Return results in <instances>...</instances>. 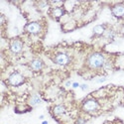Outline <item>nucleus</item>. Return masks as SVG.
<instances>
[{
  "label": "nucleus",
  "mask_w": 124,
  "mask_h": 124,
  "mask_svg": "<svg viewBox=\"0 0 124 124\" xmlns=\"http://www.w3.org/2000/svg\"><path fill=\"white\" fill-rule=\"evenodd\" d=\"M79 87H80L82 90H86L88 86H87V85H79Z\"/></svg>",
  "instance_id": "15"
},
{
  "label": "nucleus",
  "mask_w": 124,
  "mask_h": 124,
  "mask_svg": "<svg viewBox=\"0 0 124 124\" xmlns=\"http://www.w3.org/2000/svg\"><path fill=\"white\" fill-rule=\"evenodd\" d=\"M66 85H67V86L70 85V81H68V82H67V84H66Z\"/></svg>",
  "instance_id": "19"
},
{
  "label": "nucleus",
  "mask_w": 124,
  "mask_h": 124,
  "mask_svg": "<svg viewBox=\"0 0 124 124\" xmlns=\"http://www.w3.org/2000/svg\"><path fill=\"white\" fill-rule=\"evenodd\" d=\"M41 102H42V100H41L40 96L37 95V94H34L32 97H31V99H30V104L32 106H36V105L40 104Z\"/></svg>",
  "instance_id": "12"
},
{
  "label": "nucleus",
  "mask_w": 124,
  "mask_h": 124,
  "mask_svg": "<svg viewBox=\"0 0 124 124\" xmlns=\"http://www.w3.org/2000/svg\"><path fill=\"white\" fill-rule=\"evenodd\" d=\"M120 33H121V34L124 36V24H123V25L120 27Z\"/></svg>",
  "instance_id": "16"
},
{
  "label": "nucleus",
  "mask_w": 124,
  "mask_h": 124,
  "mask_svg": "<svg viewBox=\"0 0 124 124\" xmlns=\"http://www.w3.org/2000/svg\"><path fill=\"white\" fill-rule=\"evenodd\" d=\"M9 49L10 51L12 52L13 54H19L22 52V49H23V42L20 39H13L11 40V42L9 44Z\"/></svg>",
  "instance_id": "6"
},
{
  "label": "nucleus",
  "mask_w": 124,
  "mask_h": 124,
  "mask_svg": "<svg viewBox=\"0 0 124 124\" xmlns=\"http://www.w3.org/2000/svg\"><path fill=\"white\" fill-rule=\"evenodd\" d=\"M86 64L89 69L99 70L105 66V58L100 53H92L88 56Z\"/></svg>",
  "instance_id": "1"
},
{
  "label": "nucleus",
  "mask_w": 124,
  "mask_h": 124,
  "mask_svg": "<svg viewBox=\"0 0 124 124\" xmlns=\"http://www.w3.org/2000/svg\"><path fill=\"white\" fill-rule=\"evenodd\" d=\"M111 13L117 19H121L124 17V3H116L111 8Z\"/></svg>",
  "instance_id": "7"
},
{
  "label": "nucleus",
  "mask_w": 124,
  "mask_h": 124,
  "mask_svg": "<svg viewBox=\"0 0 124 124\" xmlns=\"http://www.w3.org/2000/svg\"><path fill=\"white\" fill-rule=\"evenodd\" d=\"M82 109L85 112H95L99 109V103L93 98H88L82 102Z\"/></svg>",
  "instance_id": "3"
},
{
  "label": "nucleus",
  "mask_w": 124,
  "mask_h": 124,
  "mask_svg": "<svg viewBox=\"0 0 124 124\" xmlns=\"http://www.w3.org/2000/svg\"><path fill=\"white\" fill-rule=\"evenodd\" d=\"M48 5H49V2H46V1H40V2H39V7L42 8V9L46 8Z\"/></svg>",
  "instance_id": "13"
},
{
  "label": "nucleus",
  "mask_w": 124,
  "mask_h": 124,
  "mask_svg": "<svg viewBox=\"0 0 124 124\" xmlns=\"http://www.w3.org/2000/svg\"><path fill=\"white\" fill-rule=\"evenodd\" d=\"M42 124H48V122L47 121H43V123Z\"/></svg>",
  "instance_id": "20"
},
{
  "label": "nucleus",
  "mask_w": 124,
  "mask_h": 124,
  "mask_svg": "<svg viewBox=\"0 0 124 124\" xmlns=\"http://www.w3.org/2000/svg\"><path fill=\"white\" fill-rule=\"evenodd\" d=\"M53 61L55 62V64L60 65V66H67L70 64V58L68 54L66 53H58L56 54V56L54 57Z\"/></svg>",
  "instance_id": "5"
},
{
  "label": "nucleus",
  "mask_w": 124,
  "mask_h": 124,
  "mask_svg": "<svg viewBox=\"0 0 124 124\" xmlns=\"http://www.w3.org/2000/svg\"><path fill=\"white\" fill-rule=\"evenodd\" d=\"M66 13L65 9L63 7H60V6H56V7H53L49 10V15L55 19V20H58L60 19L62 16H64V14Z\"/></svg>",
  "instance_id": "8"
},
{
  "label": "nucleus",
  "mask_w": 124,
  "mask_h": 124,
  "mask_svg": "<svg viewBox=\"0 0 124 124\" xmlns=\"http://www.w3.org/2000/svg\"><path fill=\"white\" fill-rule=\"evenodd\" d=\"M66 112H67L66 106L62 105V104L56 105V106H54V108H53V113H54L55 115H62V114H65Z\"/></svg>",
  "instance_id": "10"
},
{
  "label": "nucleus",
  "mask_w": 124,
  "mask_h": 124,
  "mask_svg": "<svg viewBox=\"0 0 124 124\" xmlns=\"http://www.w3.org/2000/svg\"><path fill=\"white\" fill-rule=\"evenodd\" d=\"M25 32L31 34V35H38L41 33L42 31V24L38 21H34V22H30L28 24H26V26L24 27Z\"/></svg>",
  "instance_id": "4"
},
{
  "label": "nucleus",
  "mask_w": 124,
  "mask_h": 124,
  "mask_svg": "<svg viewBox=\"0 0 124 124\" xmlns=\"http://www.w3.org/2000/svg\"><path fill=\"white\" fill-rule=\"evenodd\" d=\"M7 82L12 86H19L25 82V78L18 71H14L8 77Z\"/></svg>",
  "instance_id": "2"
},
{
  "label": "nucleus",
  "mask_w": 124,
  "mask_h": 124,
  "mask_svg": "<svg viewBox=\"0 0 124 124\" xmlns=\"http://www.w3.org/2000/svg\"><path fill=\"white\" fill-rule=\"evenodd\" d=\"M105 79H106L105 78H100V79H98L97 81H98V82H103V81H105Z\"/></svg>",
  "instance_id": "18"
},
{
  "label": "nucleus",
  "mask_w": 124,
  "mask_h": 124,
  "mask_svg": "<svg viewBox=\"0 0 124 124\" xmlns=\"http://www.w3.org/2000/svg\"><path fill=\"white\" fill-rule=\"evenodd\" d=\"M79 86V85L78 84V82H74V84H73V87L74 88H77V87H78Z\"/></svg>",
  "instance_id": "17"
},
{
  "label": "nucleus",
  "mask_w": 124,
  "mask_h": 124,
  "mask_svg": "<svg viewBox=\"0 0 124 124\" xmlns=\"http://www.w3.org/2000/svg\"><path fill=\"white\" fill-rule=\"evenodd\" d=\"M44 66H45V64H44L43 60H42V59H39V58L32 60V61L30 62V64H29L30 69L32 70H34V71H39V70H41L44 68Z\"/></svg>",
  "instance_id": "9"
},
{
  "label": "nucleus",
  "mask_w": 124,
  "mask_h": 124,
  "mask_svg": "<svg viewBox=\"0 0 124 124\" xmlns=\"http://www.w3.org/2000/svg\"><path fill=\"white\" fill-rule=\"evenodd\" d=\"M93 34H94V36H96V37H100V36H102L103 34H104V32H105V26L104 25H97V26H95L94 28H93Z\"/></svg>",
  "instance_id": "11"
},
{
  "label": "nucleus",
  "mask_w": 124,
  "mask_h": 124,
  "mask_svg": "<svg viewBox=\"0 0 124 124\" xmlns=\"http://www.w3.org/2000/svg\"><path fill=\"white\" fill-rule=\"evenodd\" d=\"M85 122H86V120H85V119H84V118H78V119L77 120L76 124H85Z\"/></svg>",
  "instance_id": "14"
}]
</instances>
